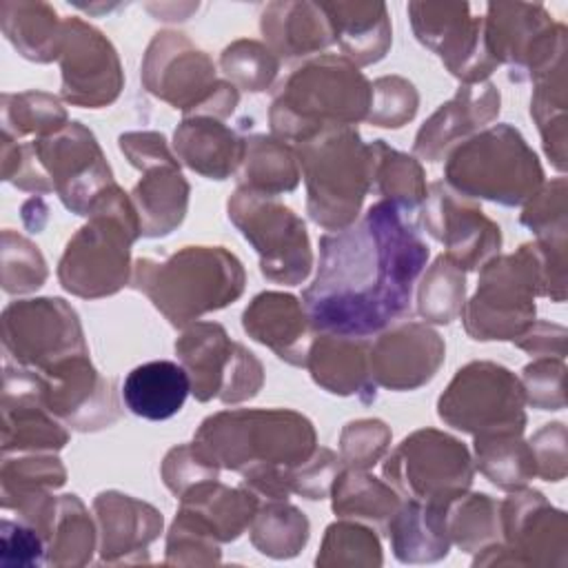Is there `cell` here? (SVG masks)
<instances>
[{
	"instance_id": "cell-1",
	"label": "cell",
	"mask_w": 568,
	"mask_h": 568,
	"mask_svg": "<svg viewBox=\"0 0 568 568\" xmlns=\"http://www.w3.org/2000/svg\"><path fill=\"white\" fill-rule=\"evenodd\" d=\"M428 260L415 213L379 200L364 217L320 237V266L302 302L313 331L366 337L410 308L413 284Z\"/></svg>"
},
{
	"instance_id": "cell-2",
	"label": "cell",
	"mask_w": 568,
	"mask_h": 568,
	"mask_svg": "<svg viewBox=\"0 0 568 568\" xmlns=\"http://www.w3.org/2000/svg\"><path fill=\"white\" fill-rule=\"evenodd\" d=\"M193 446L213 464L237 470L262 499H286L291 473L315 453L313 424L284 408L224 410L206 417Z\"/></svg>"
},
{
	"instance_id": "cell-3",
	"label": "cell",
	"mask_w": 568,
	"mask_h": 568,
	"mask_svg": "<svg viewBox=\"0 0 568 568\" xmlns=\"http://www.w3.org/2000/svg\"><path fill=\"white\" fill-rule=\"evenodd\" d=\"M371 82L344 55H320L295 69L275 93L271 131L282 142H304L335 126L366 120Z\"/></svg>"
},
{
	"instance_id": "cell-4",
	"label": "cell",
	"mask_w": 568,
	"mask_h": 568,
	"mask_svg": "<svg viewBox=\"0 0 568 568\" xmlns=\"http://www.w3.org/2000/svg\"><path fill=\"white\" fill-rule=\"evenodd\" d=\"M131 286L142 291L173 326H186L235 302L244 291V268L222 246H184L164 262L135 260Z\"/></svg>"
},
{
	"instance_id": "cell-5",
	"label": "cell",
	"mask_w": 568,
	"mask_h": 568,
	"mask_svg": "<svg viewBox=\"0 0 568 568\" xmlns=\"http://www.w3.org/2000/svg\"><path fill=\"white\" fill-rule=\"evenodd\" d=\"M140 235L138 211L118 184L91 206L89 222L67 242L58 264L64 291L78 297L113 295L129 282V248Z\"/></svg>"
},
{
	"instance_id": "cell-6",
	"label": "cell",
	"mask_w": 568,
	"mask_h": 568,
	"mask_svg": "<svg viewBox=\"0 0 568 568\" xmlns=\"http://www.w3.org/2000/svg\"><path fill=\"white\" fill-rule=\"evenodd\" d=\"M295 155L306 180L311 220L326 231L355 224L373 173L371 146L359 140L357 129H326L295 144Z\"/></svg>"
},
{
	"instance_id": "cell-7",
	"label": "cell",
	"mask_w": 568,
	"mask_h": 568,
	"mask_svg": "<svg viewBox=\"0 0 568 568\" xmlns=\"http://www.w3.org/2000/svg\"><path fill=\"white\" fill-rule=\"evenodd\" d=\"M444 173L453 191L504 206L532 200L544 178L537 155L510 124H495L462 140L448 151Z\"/></svg>"
},
{
	"instance_id": "cell-8",
	"label": "cell",
	"mask_w": 568,
	"mask_h": 568,
	"mask_svg": "<svg viewBox=\"0 0 568 568\" xmlns=\"http://www.w3.org/2000/svg\"><path fill=\"white\" fill-rule=\"evenodd\" d=\"M546 295V262L539 244L490 257L479 273L473 300L462 306L464 328L473 339H517L535 322L532 297Z\"/></svg>"
},
{
	"instance_id": "cell-9",
	"label": "cell",
	"mask_w": 568,
	"mask_h": 568,
	"mask_svg": "<svg viewBox=\"0 0 568 568\" xmlns=\"http://www.w3.org/2000/svg\"><path fill=\"white\" fill-rule=\"evenodd\" d=\"M144 87L186 115L226 118L237 104L233 84L215 80L211 58L182 33L162 31L146 49Z\"/></svg>"
},
{
	"instance_id": "cell-10",
	"label": "cell",
	"mask_w": 568,
	"mask_h": 568,
	"mask_svg": "<svg viewBox=\"0 0 568 568\" xmlns=\"http://www.w3.org/2000/svg\"><path fill=\"white\" fill-rule=\"evenodd\" d=\"M524 388L504 366L470 362L457 371L437 402L439 419L475 437L521 435Z\"/></svg>"
},
{
	"instance_id": "cell-11",
	"label": "cell",
	"mask_w": 568,
	"mask_h": 568,
	"mask_svg": "<svg viewBox=\"0 0 568 568\" xmlns=\"http://www.w3.org/2000/svg\"><path fill=\"white\" fill-rule=\"evenodd\" d=\"M229 217L257 251L266 280L300 284L308 277L313 255L306 226L275 195L237 186L229 200Z\"/></svg>"
},
{
	"instance_id": "cell-12",
	"label": "cell",
	"mask_w": 568,
	"mask_h": 568,
	"mask_svg": "<svg viewBox=\"0 0 568 568\" xmlns=\"http://www.w3.org/2000/svg\"><path fill=\"white\" fill-rule=\"evenodd\" d=\"M384 477L406 499L448 506L473 481V464L466 446L439 430L424 428L406 437L384 464Z\"/></svg>"
},
{
	"instance_id": "cell-13",
	"label": "cell",
	"mask_w": 568,
	"mask_h": 568,
	"mask_svg": "<svg viewBox=\"0 0 568 568\" xmlns=\"http://www.w3.org/2000/svg\"><path fill=\"white\" fill-rule=\"evenodd\" d=\"M175 353L189 375L191 393L200 402L217 397L224 404H237L255 397L262 386L260 359L215 322L189 326L178 337Z\"/></svg>"
},
{
	"instance_id": "cell-14",
	"label": "cell",
	"mask_w": 568,
	"mask_h": 568,
	"mask_svg": "<svg viewBox=\"0 0 568 568\" xmlns=\"http://www.w3.org/2000/svg\"><path fill=\"white\" fill-rule=\"evenodd\" d=\"M2 344L9 357L33 371L87 353L78 315L60 297L11 302L2 311Z\"/></svg>"
},
{
	"instance_id": "cell-15",
	"label": "cell",
	"mask_w": 568,
	"mask_h": 568,
	"mask_svg": "<svg viewBox=\"0 0 568 568\" xmlns=\"http://www.w3.org/2000/svg\"><path fill=\"white\" fill-rule=\"evenodd\" d=\"M499 532L504 541L481 548L473 566L566 561V517L537 490H515L499 504Z\"/></svg>"
},
{
	"instance_id": "cell-16",
	"label": "cell",
	"mask_w": 568,
	"mask_h": 568,
	"mask_svg": "<svg viewBox=\"0 0 568 568\" xmlns=\"http://www.w3.org/2000/svg\"><path fill=\"white\" fill-rule=\"evenodd\" d=\"M29 146L53 191L78 215H89L93 202L115 184L93 133L80 122H67L55 133L36 138Z\"/></svg>"
},
{
	"instance_id": "cell-17",
	"label": "cell",
	"mask_w": 568,
	"mask_h": 568,
	"mask_svg": "<svg viewBox=\"0 0 568 568\" xmlns=\"http://www.w3.org/2000/svg\"><path fill=\"white\" fill-rule=\"evenodd\" d=\"M422 222L428 235L439 240L446 257L462 271L484 266L501 244L499 226L446 182H433L422 206Z\"/></svg>"
},
{
	"instance_id": "cell-18",
	"label": "cell",
	"mask_w": 568,
	"mask_h": 568,
	"mask_svg": "<svg viewBox=\"0 0 568 568\" xmlns=\"http://www.w3.org/2000/svg\"><path fill=\"white\" fill-rule=\"evenodd\" d=\"M58 58L62 64V98L69 104L100 109L122 89V71L111 42L80 18L62 22Z\"/></svg>"
},
{
	"instance_id": "cell-19",
	"label": "cell",
	"mask_w": 568,
	"mask_h": 568,
	"mask_svg": "<svg viewBox=\"0 0 568 568\" xmlns=\"http://www.w3.org/2000/svg\"><path fill=\"white\" fill-rule=\"evenodd\" d=\"M38 377L42 404L75 430H98L120 417L113 382L93 368L89 353L38 371Z\"/></svg>"
},
{
	"instance_id": "cell-20",
	"label": "cell",
	"mask_w": 568,
	"mask_h": 568,
	"mask_svg": "<svg viewBox=\"0 0 568 568\" xmlns=\"http://www.w3.org/2000/svg\"><path fill=\"white\" fill-rule=\"evenodd\" d=\"M417 40L433 49L446 69L466 84L481 82L497 62L484 44L481 18H468V4H410Z\"/></svg>"
},
{
	"instance_id": "cell-21",
	"label": "cell",
	"mask_w": 568,
	"mask_h": 568,
	"mask_svg": "<svg viewBox=\"0 0 568 568\" xmlns=\"http://www.w3.org/2000/svg\"><path fill=\"white\" fill-rule=\"evenodd\" d=\"M442 362L444 342L422 322L397 320L368 346L371 377L390 390H413L426 384Z\"/></svg>"
},
{
	"instance_id": "cell-22",
	"label": "cell",
	"mask_w": 568,
	"mask_h": 568,
	"mask_svg": "<svg viewBox=\"0 0 568 568\" xmlns=\"http://www.w3.org/2000/svg\"><path fill=\"white\" fill-rule=\"evenodd\" d=\"M69 442L62 422L42 404L40 377L33 368L4 366L2 453L58 450Z\"/></svg>"
},
{
	"instance_id": "cell-23",
	"label": "cell",
	"mask_w": 568,
	"mask_h": 568,
	"mask_svg": "<svg viewBox=\"0 0 568 568\" xmlns=\"http://www.w3.org/2000/svg\"><path fill=\"white\" fill-rule=\"evenodd\" d=\"M100 526V559L104 564L149 561V544L162 530V515L129 495L109 490L93 501Z\"/></svg>"
},
{
	"instance_id": "cell-24",
	"label": "cell",
	"mask_w": 568,
	"mask_h": 568,
	"mask_svg": "<svg viewBox=\"0 0 568 568\" xmlns=\"http://www.w3.org/2000/svg\"><path fill=\"white\" fill-rule=\"evenodd\" d=\"M242 326L255 342L268 346L280 359L293 366H306L315 335L297 297L275 291L260 293L244 308Z\"/></svg>"
},
{
	"instance_id": "cell-25",
	"label": "cell",
	"mask_w": 568,
	"mask_h": 568,
	"mask_svg": "<svg viewBox=\"0 0 568 568\" xmlns=\"http://www.w3.org/2000/svg\"><path fill=\"white\" fill-rule=\"evenodd\" d=\"M499 113V91L486 84H464L457 95L442 104L419 129L413 151L428 160L437 162L448 155L470 131L490 122Z\"/></svg>"
},
{
	"instance_id": "cell-26",
	"label": "cell",
	"mask_w": 568,
	"mask_h": 568,
	"mask_svg": "<svg viewBox=\"0 0 568 568\" xmlns=\"http://www.w3.org/2000/svg\"><path fill=\"white\" fill-rule=\"evenodd\" d=\"M257 508L260 497L251 488H229L206 479L180 497L175 519L220 544L237 539L251 526Z\"/></svg>"
},
{
	"instance_id": "cell-27",
	"label": "cell",
	"mask_w": 568,
	"mask_h": 568,
	"mask_svg": "<svg viewBox=\"0 0 568 568\" xmlns=\"http://www.w3.org/2000/svg\"><path fill=\"white\" fill-rule=\"evenodd\" d=\"M368 346L364 337L317 333L311 342L306 368L315 384L335 395H357L364 404L375 402V382L368 368Z\"/></svg>"
},
{
	"instance_id": "cell-28",
	"label": "cell",
	"mask_w": 568,
	"mask_h": 568,
	"mask_svg": "<svg viewBox=\"0 0 568 568\" xmlns=\"http://www.w3.org/2000/svg\"><path fill=\"white\" fill-rule=\"evenodd\" d=\"M173 149L195 173L224 180L242 162L244 140L211 115H186L175 129Z\"/></svg>"
},
{
	"instance_id": "cell-29",
	"label": "cell",
	"mask_w": 568,
	"mask_h": 568,
	"mask_svg": "<svg viewBox=\"0 0 568 568\" xmlns=\"http://www.w3.org/2000/svg\"><path fill=\"white\" fill-rule=\"evenodd\" d=\"M131 202L140 217V235L162 237L180 226L189 204V184L178 160L144 169V178L131 191Z\"/></svg>"
},
{
	"instance_id": "cell-30",
	"label": "cell",
	"mask_w": 568,
	"mask_h": 568,
	"mask_svg": "<svg viewBox=\"0 0 568 568\" xmlns=\"http://www.w3.org/2000/svg\"><path fill=\"white\" fill-rule=\"evenodd\" d=\"M189 390L191 382L182 364L155 359L135 366L126 375L122 384V399L133 415L162 422L180 413Z\"/></svg>"
},
{
	"instance_id": "cell-31",
	"label": "cell",
	"mask_w": 568,
	"mask_h": 568,
	"mask_svg": "<svg viewBox=\"0 0 568 568\" xmlns=\"http://www.w3.org/2000/svg\"><path fill=\"white\" fill-rule=\"evenodd\" d=\"M446 508L406 499L386 526L393 552L404 564H430L448 555Z\"/></svg>"
},
{
	"instance_id": "cell-32",
	"label": "cell",
	"mask_w": 568,
	"mask_h": 568,
	"mask_svg": "<svg viewBox=\"0 0 568 568\" xmlns=\"http://www.w3.org/2000/svg\"><path fill=\"white\" fill-rule=\"evenodd\" d=\"M262 33L284 58L306 55L333 42L324 4L275 2L262 16Z\"/></svg>"
},
{
	"instance_id": "cell-33",
	"label": "cell",
	"mask_w": 568,
	"mask_h": 568,
	"mask_svg": "<svg viewBox=\"0 0 568 568\" xmlns=\"http://www.w3.org/2000/svg\"><path fill=\"white\" fill-rule=\"evenodd\" d=\"M333 42L342 47L346 58L357 64H371L384 58L390 47V24L384 4H324Z\"/></svg>"
},
{
	"instance_id": "cell-34",
	"label": "cell",
	"mask_w": 568,
	"mask_h": 568,
	"mask_svg": "<svg viewBox=\"0 0 568 568\" xmlns=\"http://www.w3.org/2000/svg\"><path fill=\"white\" fill-rule=\"evenodd\" d=\"M2 31L7 40L33 62H51L58 58L62 24L55 11L42 2H2Z\"/></svg>"
},
{
	"instance_id": "cell-35",
	"label": "cell",
	"mask_w": 568,
	"mask_h": 568,
	"mask_svg": "<svg viewBox=\"0 0 568 568\" xmlns=\"http://www.w3.org/2000/svg\"><path fill=\"white\" fill-rule=\"evenodd\" d=\"M240 166V186L257 193L277 195L284 191H293L300 182L297 155L288 144L277 138H246Z\"/></svg>"
},
{
	"instance_id": "cell-36",
	"label": "cell",
	"mask_w": 568,
	"mask_h": 568,
	"mask_svg": "<svg viewBox=\"0 0 568 568\" xmlns=\"http://www.w3.org/2000/svg\"><path fill=\"white\" fill-rule=\"evenodd\" d=\"M333 513L377 524L386 530L399 508V495L362 468H346L333 481Z\"/></svg>"
},
{
	"instance_id": "cell-37",
	"label": "cell",
	"mask_w": 568,
	"mask_h": 568,
	"mask_svg": "<svg viewBox=\"0 0 568 568\" xmlns=\"http://www.w3.org/2000/svg\"><path fill=\"white\" fill-rule=\"evenodd\" d=\"M368 146L373 155L371 189L377 191L384 200L399 204L408 213H415L428 191L422 166L406 153L390 149L384 140H375Z\"/></svg>"
},
{
	"instance_id": "cell-38",
	"label": "cell",
	"mask_w": 568,
	"mask_h": 568,
	"mask_svg": "<svg viewBox=\"0 0 568 568\" xmlns=\"http://www.w3.org/2000/svg\"><path fill=\"white\" fill-rule=\"evenodd\" d=\"M308 539V519L284 499H266L251 521L253 546L268 557H295Z\"/></svg>"
},
{
	"instance_id": "cell-39",
	"label": "cell",
	"mask_w": 568,
	"mask_h": 568,
	"mask_svg": "<svg viewBox=\"0 0 568 568\" xmlns=\"http://www.w3.org/2000/svg\"><path fill=\"white\" fill-rule=\"evenodd\" d=\"M95 550V528L75 495L58 497L53 530L47 541V564L51 566H84Z\"/></svg>"
},
{
	"instance_id": "cell-40",
	"label": "cell",
	"mask_w": 568,
	"mask_h": 568,
	"mask_svg": "<svg viewBox=\"0 0 568 568\" xmlns=\"http://www.w3.org/2000/svg\"><path fill=\"white\" fill-rule=\"evenodd\" d=\"M446 530L450 544L466 552H479L499 541V504L484 493H464L446 508Z\"/></svg>"
},
{
	"instance_id": "cell-41",
	"label": "cell",
	"mask_w": 568,
	"mask_h": 568,
	"mask_svg": "<svg viewBox=\"0 0 568 568\" xmlns=\"http://www.w3.org/2000/svg\"><path fill=\"white\" fill-rule=\"evenodd\" d=\"M479 470L504 490H519L537 473L535 457L519 435L475 437Z\"/></svg>"
},
{
	"instance_id": "cell-42",
	"label": "cell",
	"mask_w": 568,
	"mask_h": 568,
	"mask_svg": "<svg viewBox=\"0 0 568 568\" xmlns=\"http://www.w3.org/2000/svg\"><path fill=\"white\" fill-rule=\"evenodd\" d=\"M2 138L20 140L22 135H49L67 124V113L60 102L42 91L4 93L2 104Z\"/></svg>"
},
{
	"instance_id": "cell-43",
	"label": "cell",
	"mask_w": 568,
	"mask_h": 568,
	"mask_svg": "<svg viewBox=\"0 0 568 568\" xmlns=\"http://www.w3.org/2000/svg\"><path fill=\"white\" fill-rule=\"evenodd\" d=\"M464 293V271L455 266L446 255H439L419 284L417 311L426 322L448 324L462 313Z\"/></svg>"
},
{
	"instance_id": "cell-44",
	"label": "cell",
	"mask_w": 568,
	"mask_h": 568,
	"mask_svg": "<svg viewBox=\"0 0 568 568\" xmlns=\"http://www.w3.org/2000/svg\"><path fill=\"white\" fill-rule=\"evenodd\" d=\"M315 564L317 566H382V546L373 530L351 521H335L326 528Z\"/></svg>"
},
{
	"instance_id": "cell-45",
	"label": "cell",
	"mask_w": 568,
	"mask_h": 568,
	"mask_svg": "<svg viewBox=\"0 0 568 568\" xmlns=\"http://www.w3.org/2000/svg\"><path fill=\"white\" fill-rule=\"evenodd\" d=\"M67 479V470L53 455H29V457H4L0 470L2 486V504L33 495L47 493L62 486Z\"/></svg>"
},
{
	"instance_id": "cell-46",
	"label": "cell",
	"mask_w": 568,
	"mask_h": 568,
	"mask_svg": "<svg viewBox=\"0 0 568 568\" xmlns=\"http://www.w3.org/2000/svg\"><path fill=\"white\" fill-rule=\"evenodd\" d=\"M220 67L231 84L246 91H264L277 75L280 62L271 49L255 40H237L220 55Z\"/></svg>"
},
{
	"instance_id": "cell-47",
	"label": "cell",
	"mask_w": 568,
	"mask_h": 568,
	"mask_svg": "<svg viewBox=\"0 0 568 568\" xmlns=\"http://www.w3.org/2000/svg\"><path fill=\"white\" fill-rule=\"evenodd\" d=\"M47 280V264L38 246L13 231L2 233V288L7 293H29Z\"/></svg>"
},
{
	"instance_id": "cell-48",
	"label": "cell",
	"mask_w": 568,
	"mask_h": 568,
	"mask_svg": "<svg viewBox=\"0 0 568 568\" xmlns=\"http://www.w3.org/2000/svg\"><path fill=\"white\" fill-rule=\"evenodd\" d=\"M417 111V91L415 87L397 75L379 78L371 84V106L366 120L375 126L399 129L413 120Z\"/></svg>"
},
{
	"instance_id": "cell-49",
	"label": "cell",
	"mask_w": 568,
	"mask_h": 568,
	"mask_svg": "<svg viewBox=\"0 0 568 568\" xmlns=\"http://www.w3.org/2000/svg\"><path fill=\"white\" fill-rule=\"evenodd\" d=\"M390 433L379 419H357L342 430V462L351 468H371L388 448Z\"/></svg>"
},
{
	"instance_id": "cell-50",
	"label": "cell",
	"mask_w": 568,
	"mask_h": 568,
	"mask_svg": "<svg viewBox=\"0 0 568 568\" xmlns=\"http://www.w3.org/2000/svg\"><path fill=\"white\" fill-rule=\"evenodd\" d=\"M47 561L44 537L22 519L2 517L0 524V564L4 568H29Z\"/></svg>"
},
{
	"instance_id": "cell-51",
	"label": "cell",
	"mask_w": 568,
	"mask_h": 568,
	"mask_svg": "<svg viewBox=\"0 0 568 568\" xmlns=\"http://www.w3.org/2000/svg\"><path fill=\"white\" fill-rule=\"evenodd\" d=\"M217 464L209 462L193 444H182L169 450L162 464V477L171 493L182 497L200 481L217 479Z\"/></svg>"
},
{
	"instance_id": "cell-52",
	"label": "cell",
	"mask_w": 568,
	"mask_h": 568,
	"mask_svg": "<svg viewBox=\"0 0 568 568\" xmlns=\"http://www.w3.org/2000/svg\"><path fill=\"white\" fill-rule=\"evenodd\" d=\"M342 459L328 448H315V453L291 473V493H300L306 499L328 497L335 477L342 470Z\"/></svg>"
},
{
	"instance_id": "cell-53",
	"label": "cell",
	"mask_w": 568,
	"mask_h": 568,
	"mask_svg": "<svg viewBox=\"0 0 568 568\" xmlns=\"http://www.w3.org/2000/svg\"><path fill=\"white\" fill-rule=\"evenodd\" d=\"M524 397L528 404L555 410L564 406V364L539 359L524 368Z\"/></svg>"
},
{
	"instance_id": "cell-54",
	"label": "cell",
	"mask_w": 568,
	"mask_h": 568,
	"mask_svg": "<svg viewBox=\"0 0 568 568\" xmlns=\"http://www.w3.org/2000/svg\"><path fill=\"white\" fill-rule=\"evenodd\" d=\"M120 149L129 158V162L140 171L162 162H175V155L171 153L164 135L153 131L120 135Z\"/></svg>"
}]
</instances>
